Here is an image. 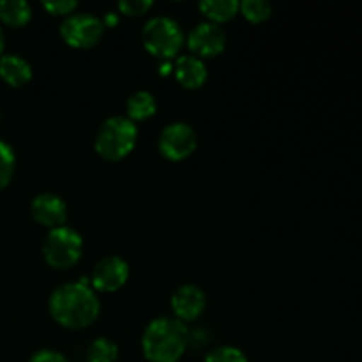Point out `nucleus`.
<instances>
[{"instance_id": "nucleus-15", "label": "nucleus", "mask_w": 362, "mask_h": 362, "mask_svg": "<svg viewBox=\"0 0 362 362\" xmlns=\"http://www.w3.org/2000/svg\"><path fill=\"white\" fill-rule=\"evenodd\" d=\"M198 9L204 16H207V21L219 25L221 21H228L235 16L239 11V2L237 0H202L198 2Z\"/></svg>"}, {"instance_id": "nucleus-8", "label": "nucleus", "mask_w": 362, "mask_h": 362, "mask_svg": "<svg viewBox=\"0 0 362 362\" xmlns=\"http://www.w3.org/2000/svg\"><path fill=\"white\" fill-rule=\"evenodd\" d=\"M129 279V265L119 255H106L95 262L90 274L92 288L99 292H117Z\"/></svg>"}, {"instance_id": "nucleus-5", "label": "nucleus", "mask_w": 362, "mask_h": 362, "mask_svg": "<svg viewBox=\"0 0 362 362\" xmlns=\"http://www.w3.org/2000/svg\"><path fill=\"white\" fill-rule=\"evenodd\" d=\"M41 251L49 267L69 269L81 258L83 239L71 226H57V228H52L46 233Z\"/></svg>"}, {"instance_id": "nucleus-4", "label": "nucleus", "mask_w": 362, "mask_h": 362, "mask_svg": "<svg viewBox=\"0 0 362 362\" xmlns=\"http://www.w3.org/2000/svg\"><path fill=\"white\" fill-rule=\"evenodd\" d=\"M141 42L148 53L168 60L175 57L182 46V27L170 16H152L141 28Z\"/></svg>"}, {"instance_id": "nucleus-23", "label": "nucleus", "mask_w": 362, "mask_h": 362, "mask_svg": "<svg viewBox=\"0 0 362 362\" xmlns=\"http://www.w3.org/2000/svg\"><path fill=\"white\" fill-rule=\"evenodd\" d=\"M28 362H69V361H67V357H64L62 354L57 352V350L42 349V350H37Z\"/></svg>"}, {"instance_id": "nucleus-14", "label": "nucleus", "mask_w": 362, "mask_h": 362, "mask_svg": "<svg viewBox=\"0 0 362 362\" xmlns=\"http://www.w3.org/2000/svg\"><path fill=\"white\" fill-rule=\"evenodd\" d=\"M158 110V101H156V95L148 90H136L127 98L126 103V112L127 119L129 120H145L148 117H152Z\"/></svg>"}, {"instance_id": "nucleus-6", "label": "nucleus", "mask_w": 362, "mask_h": 362, "mask_svg": "<svg viewBox=\"0 0 362 362\" xmlns=\"http://www.w3.org/2000/svg\"><path fill=\"white\" fill-rule=\"evenodd\" d=\"M106 27L92 13H73L60 23V35L73 48H92L101 41Z\"/></svg>"}, {"instance_id": "nucleus-20", "label": "nucleus", "mask_w": 362, "mask_h": 362, "mask_svg": "<svg viewBox=\"0 0 362 362\" xmlns=\"http://www.w3.org/2000/svg\"><path fill=\"white\" fill-rule=\"evenodd\" d=\"M204 362H247V357L246 354L240 349H237V346L223 345L211 350V352L205 356Z\"/></svg>"}, {"instance_id": "nucleus-2", "label": "nucleus", "mask_w": 362, "mask_h": 362, "mask_svg": "<svg viewBox=\"0 0 362 362\" xmlns=\"http://www.w3.org/2000/svg\"><path fill=\"white\" fill-rule=\"evenodd\" d=\"M189 343L186 324L175 317H158L151 320L141 336V350L151 362H177Z\"/></svg>"}, {"instance_id": "nucleus-16", "label": "nucleus", "mask_w": 362, "mask_h": 362, "mask_svg": "<svg viewBox=\"0 0 362 362\" xmlns=\"http://www.w3.org/2000/svg\"><path fill=\"white\" fill-rule=\"evenodd\" d=\"M32 18V6L27 0H0V20L11 27H21Z\"/></svg>"}, {"instance_id": "nucleus-18", "label": "nucleus", "mask_w": 362, "mask_h": 362, "mask_svg": "<svg viewBox=\"0 0 362 362\" xmlns=\"http://www.w3.org/2000/svg\"><path fill=\"white\" fill-rule=\"evenodd\" d=\"M239 11L246 20L253 21V23H262L271 18L272 4L267 0H243L239 2Z\"/></svg>"}, {"instance_id": "nucleus-21", "label": "nucleus", "mask_w": 362, "mask_h": 362, "mask_svg": "<svg viewBox=\"0 0 362 362\" xmlns=\"http://www.w3.org/2000/svg\"><path fill=\"white\" fill-rule=\"evenodd\" d=\"M42 7L52 14L69 16V14H73L74 11H76L78 2L76 0H45V2H42Z\"/></svg>"}, {"instance_id": "nucleus-3", "label": "nucleus", "mask_w": 362, "mask_h": 362, "mask_svg": "<svg viewBox=\"0 0 362 362\" xmlns=\"http://www.w3.org/2000/svg\"><path fill=\"white\" fill-rule=\"evenodd\" d=\"M138 140L136 124L127 117L113 115L103 120L95 133L94 148L106 161H120L133 152Z\"/></svg>"}, {"instance_id": "nucleus-22", "label": "nucleus", "mask_w": 362, "mask_h": 362, "mask_svg": "<svg viewBox=\"0 0 362 362\" xmlns=\"http://www.w3.org/2000/svg\"><path fill=\"white\" fill-rule=\"evenodd\" d=\"M152 0H120L119 11L127 16H136V14L147 13L152 7Z\"/></svg>"}, {"instance_id": "nucleus-10", "label": "nucleus", "mask_w": 362, "mask_h": 362, "mask_svg": "<svg viewBox=\"0 0 362 362\" xmlns=\"http://www.w3.org/2000/svg\"><path fill=\"white\" fill-rule=\"evenodd\" d=\"M170 304H172L175 318H179L180 322H191L197 320V318L205 311V306H207V296H205V292L198 285H194V283H186V285H180L179 288L173 292Z\"/></svg>"}, {"instance_id": "nucleus-9", "label": "nucleus", "mask_w": 362, "mask_h": 362, "mask_svg": "<svg viewBox=\"0 0 362 362\" xmlns=\"http://www.w3.org/2000/svg\"><path fill=\"white\" fill-rule=\"evenodd\" d=\"M187 46L198 57H216L225 49L226 34L218 23L202 21L191 28Z\"/></svg>"}, {"instance_id": "nucleus-11", "label": "nucleus", "mask_w": 362, "mask_h": 362, "mask_svg": "<svg viewBox=\"0 0 362 362\" xmlns=\"http://www.w3.org/2000/svg\"><path fill=\"white\" fill-rule=\"evenodd\" d=\"M32 218L49 230L66 225L67 204L55 193H39L30 202Z\"/></svg>"}, {"instance_id": "nucleus-12", "label": "nucleus", "mask_w": 362, "mask_h": 362, "mask_svg": "<svg viewBox=\"0 0 362 362\" xmlns=\"http://www.w3.org/2000/svg\"><path fill=\"white\" fill-rule=\"evenodd\" d=\"M175 78L184 88H198L207 80V66L200 57L182 55L175 62Z\"/></svg>"}, {"instance_id": "nucleus-1", "label": "nucleus", "mask_w": 362, "mask_h": 362, "mask_svg": "<svg viewBox=\"0 0 362 362\" xmlns=\"http://www.w3.org/2000/svg\"><path fill=\"white\" fill-rule=\"evenodd\" d=\"M53 320L66 329L88 327L101 311L94 288L85 281H71L57 286L48 300Z\"/></svg>"}, {"instance_id": "nucleus-24", "label": "nucleus", "mask_w": 362, "mask_h": 362, "mask_svg": "<svg viewBox=\"0 0 362 362\" xmlns=\"http://www.w3.org/2000/svg\"><path fill=\"white\" fill-rule=\"evenodd\" d=\"M2 49H4V32L0 28V55H2Z\"/></svg>"}, {"instance_id": "nucleus-17", "label": "nucleus", "mask_w": 362, "mask_h": 362, "mask_svg": "<svg viewBox=\"0 0 362 362\" xmlns=\"http://www.w3.org/2000/svg\"><path fill=\"white\" fill-rule=\"evenodd\" d=\"M119 361V346L110 338H98L88 345L87 362H117Z\"/></svg>"}, {"instance_id": "nucleus-7", "label": "nucleus", "mask_w": 362, "mask_h": 362, "mask_svg": "<svg viewBox=\"0 0 362 362\" xmlns=\"http://www.w3.org/2000/svg\"><path fill=\"white\" fill-rule=\"evenodd\" d=\"M197 131L187 122H170L158 136V151L168 161H182L197 151Z\"/></svg>"}, {"instance_id": "nucleus-19", "label": "nucleus", "mask_w": 362, "mask_h": 362, "mask_svg": "<svg viewBox=\"0 0 362 362\" xmlns=\"http://www.w3.org/2000/svg\"><path fill=\"white\" fill-rule=\"evenodd\" d=\"M16 168V156L7 141L0 140V189L11 182Z\"/></svg>"}, {"instance_id": "nucleus-13", "label": "nucleus", "mask_w": 362, "mask_h": 362, "mask_svg": "<svg viewBox=\"0 0 362 362\" xmlns=\"http://www.w3.org/2000/svg\"><path fill=\"white\" fill-rule=\"evenodd\" d=\"M0 78L11 87H21L28 83L32 78V66L16 53H6L0 55Z\"/></svg>"}]
</instances>
